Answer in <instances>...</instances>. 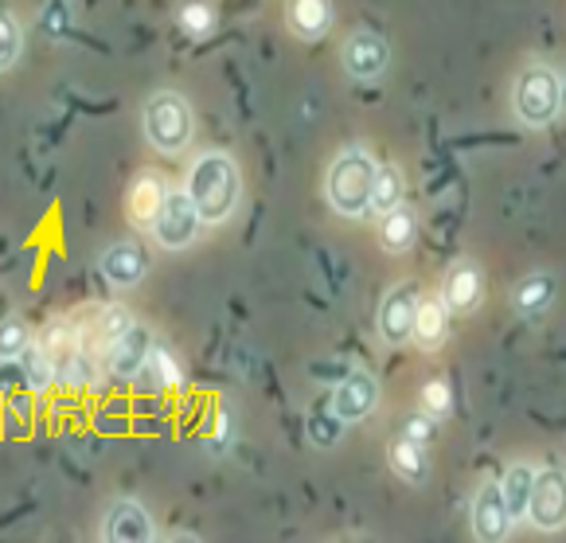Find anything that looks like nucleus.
I'll return each instance as SVG.
<instances>
[{
    "label": "nucleus",
    "mask_w": 566,
    "mask_h": 543,
    "mask_svg": "<svg viewBox=\"0 0 566 543\" xmlns=\"http://www.w3.org/2000/svg\"><path fill=\"white\" fill-rule=\"evenodd\" d=\"M134 325V317H129V310H122V305H106V310L98 313V325H94V336H98L102 344H114L117 336L125 333V328Z\"/></svg>",
    "instance_id": "obj_28"
},
{
    "label": "nucleus",
    "mask_w": 566,
    "mask_h": 543,
    "mask_svg": "<svg viewBox=\"0 0 566 543\" xmlns=\"http://www.w3.org/2000/svg\"><path fill=\"white\" fill-rule=\"evenodd\" d=\"M379 219H384V223H379V243H384V251L402 254V251H410V247H415V231H418L415 211L399 203V208L384 211Z\"/></svg>",
    "instance_id": "obj_21"
},
{
    "label": "nucleus",
    "mask_w": 566,
    "mask_h": 543,
    "mask_svg": "<svg viewBox=\"0 0 566 543\" xmlns=\"http://www.w3.org/2000/svg\"><path fill=\"white\" fill-rule=\"evenodd\" d=\"M145 270H149V254H145V247L137 239H122V243H114L102 254V274H106L109 285H122V290L142 282Z\"/></svg>",
    "instance_id": "obj_11"
},
{
    "label": "nucleus",
    "mask_w": 566,
    "mask_h": 543,
    "mask_svg": "<svg viewBox=\"0 0 566 543\" xmlns=\"http://www.w3.org/2000/svg\"><path fill=\"white\" fill-rule=\"evenodd\" d=\"M200 227H203V219H200V211H196L192 196L184 192V188H168L157 223H153L157 243L165 247V251H184L188 243H196Z\"/></svg>",
    "instance_id": "obj_5"
},
{
    "label": "nucleus",
    "mask_w": 566,
    "mask_h": 543,
    "mask_svg": "<svg viewBox=\"0 0 566 543\" xmlns=\"http://www.w3.org/2000/svg\"><path fill=\"white\" fill-rule=\"evenodd\" d=\"M20 48H24V32H20L17 17L9 9H0V71L17 67Z\"/></svg>",
    "instance_id": "obj_26"
},
{
    "label": "nucleus",
    "mask_w": 566,
    "mask_h": 543,
    "mask_svg": "<svg viewBox=\"0 0 566 543\" xmlns=\"http://www.w3.org/2000/svg\"><path fill=\"white\" fill-rule=\"evenodd\" d=\"M481 293H484V282H481V270L473 262H458V267L446 274V285H442V301L450 313H473L481 305Z\"/></svg>",
    "instance_id": "obj_15"
},
{
    "label": "nucleus",
    "mask_w": 566,
    "mask_h": 543,
    "mask_svg": "<svg viewBox=\"0 0 566 543\" xmlns=\"http://www.w3.org/2000/svg\"><path fill=\"white\" fill-rule=\"evenodd\" d=\"M391 469L402 477V481H410V485H422L426 469H430V461H426V446L410 442L407 435L395 438L391 442Z\"/></svg>",
    "instance_id": "obj_22"
},
{
    "label": "nucleus",
    "mask_w": 566,
    "mask_h": 543,
    "mask_svg": "<svg viewBox=\"0 0 566 543\" xmlns=\"http://www.w3.org/2000/svg\"><path fill=\"white\" fill-rule=\"evenodd\" d=\"M165 192L168 188L157 173H142L134 180L125 208H129V219H134L137 231H153V223H157V216H160V203H165Z\"/></svg>",
    "instance_id": "obj_14"
},
{
    "label": "nucleus",
    "mask_w": 566,
    "mask_h": 543,
    "mask_svg": "<svg viewBox=\"0 0 566 543\" xmlns=\"http://www.w3.org/2000/svg\"><path fill=\"white\" fill-rule=\"evenodd\" d=\"M402 435H407L410 442L426 446V442H430V435H433V418H430V415H418V418H410V422H407V430H402Z\"/></svg>",
    "instance_id": "obj_31"
},
{
    "label": "nucleus",
    "mask_w": 566,
    "mask_h": 543,
    "mask_svg": "<svg viewBox=\"0 0 566 543\" xmlns=\"http://www.w3.org/2000/svg\"><path fill=\"white\" fill-rule=\"evenodd\" d=\"M566 516V485L558 469H539L532 481V497H527V516L539 532H558Z\"/></svg>",
    "instance_id": "obj_7"
},
{
    "label": "nucleus",
    "mask_w": 566,
    "mask_h": 543,
    "mask_svg": "<svg viewBox=\"0 0 566 543\" xmlns=\"http://www.w3.org/2000/svg\"><path fill=\"white\" fill-rule=\"evenodd\" d=\"M418 403H422V415L430 418H446L453 407V391L446 379H430V384H422V395H418Z\"/></svg>",
    "instance_id": "obj_27"
},
{
    "label": "nucleus",
    "mask_w": 566,
    "mask_h": 543,
    "mask_svg": "<svg viewBox=\"0 0 566 543\" xmlns=\"http://www.w3.org/2000/svg\"><path fill=\"white\" fill-rule=\"evenodd\" d=\"M102 535L109 543H145L153 540V520L137 501H117L102 520Z\"/></svg>",
    "instance_id": "obj_13"
},
{
    "label": "nucleus",
    "mask_w": 566,
    "mask_h": 543,
    "mask_svg": "<svg viewBox=\"0 0 566 543\" xmlns=\"http://www.w3.org/2000/svg\"><path fill=\"white\" fill-rule=\"evenodd\" d=\"M371 176H375V157L364 145H352L340 157L333 160L325 180L328 203H333L336 216L359 219L367 216V196H371Z\"/></svg>",
    "instance_id": "obj_2"
},
{
    "label": "nucleus",
    "mask_w": 566,
    "mask_h": 543,
    "mask_svg": "<svg viewBox=\"0 0 566 543\" xmlns=\"http://www.w3.org/2000/svg\"><path fill=\"white\" fill-rule=\"evenodd\" d=\"M24 384L32 387V391H43V387L55 384V359H51V352L43 348V344H28L24 356Z\"/></svg>",
    "instance_id": "obj_24"
},
{
    "label": "nucleus",
    "mask_w": 566,
    "mask_h": 543,
    "mask_svg": "<svg viewBox=\"0 0 566 543\" xmlns=\"http://www.w3.org/2000/svg\"><path fill=\"white\" fill-rule=\"evenodd\" d=\"M551 301H555V274H547V270L527 274L524 282L516 285V293H512V305H516L520 317H539Z\"/></svg>",
    "instance_id": "obj_18"
},
{
    "label": "nucleus",
    "mask_w": 566,
    "mask_h": 543,
    "mask_svg": "<svg viewBox=\"0 0 566 543\" xmlns=\"http://www.w3.org/2000/svg\"><path fill=\"white\" fill-rule=\"evenodd\" d=\"M32 328L24 325L20 317H9L0 321V364H17L20 356L28 352V344H32Z\"/></svg>",
    "instance_id": "obj_25"
},
{
    "label": "nucleus",
    "mask_w": 566,
    "mask_h": 543,
    "mask_svg": "<svg viewBox=\"0 0 566 543\" xmlns=\"http://www.w3.org/2000/svg\"><path fill=\"white\" fill-rule=\"evenodd\" d=\"M450 317H453V313L446 310V301H442V297H422V301H418L415 333H410V341H415L422 352L442 348L446 333H450Z\"/></svg>",
    "instance_id": "obj_16"
},
{
    "label": "nucleus",
    "mask_w": 566,
    "mask_h": 543,
    "mask_svg": "<svg viewBox=\"0 0 566 543\" xmlns=\"http://www.w3.org/2000/svg\"><path fill=\"white\" fill-rule=\"evenodd\" d=\"M180 28L188 35H208L211 28H216V12H211V4H203V0H192L188 9H180Z\"/></svg>",
    "instance_id": "obj_29"
},
{
    "label": "nucleus",
    "mask_w": 566,
    "mask_h": 543,
    "mask_svg": "<svg viewBox=\"0 0 566 543\" xmlns=\"http://www.w3.org/2000/svg\"><path fill=\"white\" fill-rule=\"evenodd\" d=\"M137 384L145 387V391H168V387H180V364H176V356L168 348H160V344H153L149 356H145L142 372H137Z\"/></svg>",
    "instance_id": "obj_20"
},
{
    "label": "nucleus",
    "mask_w": 566,
    "mask_h": 543,
    "mask_svg": "<svg viewBox=\"0 0 566 543\" xmlns=\"http://www.w3.org/2000/svg\"><path fill=\"white\" fill-rule=\"evenodd\" d=\"M509 532L512 516L509 504H504V493H500V481H489V485H481V493L473 501V535L484 543H500Z\"/></svg>",
    "instance_id": "obj_9"
},
{
    "label": "nucleus",
    "mask_w": 566,
    "mask_h": 543,
    "mask_svg": "<svg viewBox=\"0 0 566 543\" xmlns=\"http://www.w3.org/2000/svg\"><path fill=\"white\" fill-rule=\"evenodd\" d=\"M290 28L301 40H321V35L333 28V4H328V0H293Z\"/></svg>",
    "instance_id": "obj_19"
},
{
    "label": "nucleus",
    "mask_w": 566,
    "mask_h": 543,
    "mask_svg": "<svg viewBox=\"0 0 566 543\" xmlns=\"http://www.w3.org/2000/svg\"><path fill=\"white\" fill-rule=\"evenodd\" d=\"M418 301H422V293H418V285H410V282L395 285V290L384 297V305H379V336H384L387 344L402 348V344L410 341Z\"/></svg>",
    "instance_id": "obj_8"
},
{
    "label": "nucleus",
    "mask_w": 566,
    "mask_h": 543,
    "mask_svg": "<svg viewBox=\"0 0 566 543\" xmlns=\"http://www.w3.org/2000/svg\"><path fill=\"white\" fill-rule=\"evenodd\" d=\"M227 446H231V415L219 410L216 430H211V453H227Z\"/></svg>",
    "instance_id": "obj_30"
},
{
    "label": "nucleus",
    "mask_w": 566,
    "mask_h": 543,
    "mask_svg": "<svg viewBox=\"0 0 566 543\" xmlns=\"http://www.w3.org/2000/svg\"><path fill=\"white\" fill-rule=\"evenodd\" d=\"M203 223H223L239 203V168L227 153H203L188 173V188Z\"/></svg>",
    "instance_id": "obj_1"
},
{
    "label": "nucleus",
    "mask_w": 566,
    "mask_h": 543,
    "mask_svg": "<svg viewBox=\"0 0 566 543\" xmlns=\"http://www.w3.org/2000/svg\"><path fill=\"white\" fill-rule=\"evenodd\" d=\"M512 106H516V117L524 126L539 129L551 126L563 109V79L555 75V67L547 63H532V67L520 71L516 91H512Z\"/></svg>",
    "instance_id": "obj_3"
},
{
    "label": "nucleus",
    "mask_w": 566,
    "mask_h": 543,
    "mask_svg": "<svg viewBox=\"0 0 566 543\" xmlns=\"http://www.w3.org/2000/svg\"><path fill=\"white\" fill-rule=\"evenodd\" d=\"M375 403H379V384H375V376L352 372V376H344V384L336 387L333 415L340 418V422H359V418L371 415Z\"/></svg>",
    "instance_id": "obj_10"
},
{
    "label": "nucleus",
    "mask_w": 566,
    "mask_h": 543,
    "mask_svg": "<svg viewBox=\"0 0 566 543\" xmlns=\"http://www.w3.org/2000/svg\"><path fill=\"white\" fill-rule=\"evenodd\" d=\"M149 348H153V333L134 321V325L125 328V333L117 336V341L106 348L109 372H114L117 379H137V372H142V364H145V356H149Z\"/></svg>",
    "instance_id": "obj_12"
},
{
    "label": "nucleus",
    "mask_w": 566,
    "mask_h": 543,
    "mask_svg": "<svg viewBox=\"0 0 566 543\" xmlns=\"http://www.w3.org/2000/svg\"><path fill=\"white\" fill-rule=\"evenodd\" d=\"M344 71H348L352 79H359V83H371V79H379L387 71V63H391V43L384 40L379 32H367V28H359V32H352L348 40H344Z\"/></svg>",
    "instance_id": "obj_6"
},
{
    "label": "nucleus",
    "mask_w": 566,
    "mask_h": 543,
    "mask_svg": "<svg viewBox=\"0 0 566 543\" xmlns=\"http://www.w3.org/2000/svg\"><path fill=\"white\" fill-rule=\"evenodd\" d=\"M402 196H407V176H402V168L399 165H375L367 211H371V216H384V211L399 208Z\"/></svg>",
    "instance_id": "obj_17"
},
{
    "label": "nucleus",
    "mask_w": 566,
    "mask_h": 543,
    "mask_svg": "<svg viewBox=\"0 0 566 543\" xmlns=\"http://www.w3.org/2000/svg\"><path fill=\"white\" fill-rule=\"evenodd\" d=\"M532 481H535V469L532 466H512L500 481V493H504V504H509V516L512 524L527 516V497H532Z\"/></svg>",
    "instance_id": "obj_23"
},
{
    "label": "nucleus",
    "mask_w": 566,
    "mask_h": 543,
    "mask_svg": "<svg viewBox=\"0 0 566 543\" xmlns=\"http://www.w3.org/2000/svg\"><path fill=\"white\" fill-rule=\"evenodd\" d=\"M145 137H149L153 149L160 153H180L192 142V106L180 98L176 91H157L145 102L142 114Z\"/></svg>",
    "instance_id": "obj_4"
}]
</instances>
